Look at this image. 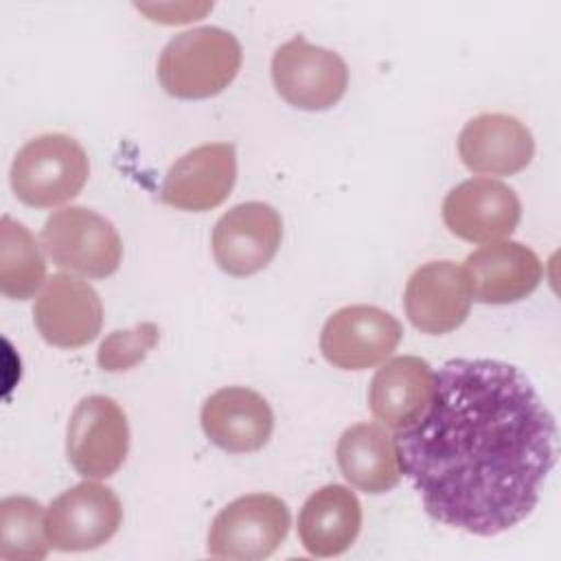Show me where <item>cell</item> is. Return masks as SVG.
Returning a JSON list of instances; mask_svg holds the SVG:
<instances>
[{"mask_svg":"<svg viewBox=\"0 0 561 561\" xmlns=\"http://www.w3.org/2000/svg\"><path fill=\"white\" fill-rule=\"evenodd\" d=\"M160 342V329L153 322H140L127 331H112L99 346L96 362L107 373H125L138 366Z\"/></svg>","mask_w":561,"mask_h":561,"instance_id":"obj_23","label":"cell"},{"mask_svg":"<svg viewBox=\"0 0 561 561\" xmlns=\"http://www.w3.org/2000/svg\"><path fill=\"white\" fill-rule=\"evenodd\" d=\"M436 392L434 368L416 355L388 359L370 379L368 408L388 430L414 425L432 405Z\"/></svg>","mask_w":561,"mask_h":561,"instance_id":"obj_18","label":"cell"},{"mask_svg":"<svg viewBox=\"0 0 561 561\" xmlns=\"http://www.w3.org/2000/svg\"><path fill=\"white\" fill-rule=\"evenodd\" d=\"M90 175L85 149L66 134L31 138L13 158L11 188L33 208H53L75 199Z\"/></svg>","mask_w":561,"mask_h":561,"instance_id":"obj_3","label":"cell"},{"mask_svg":"<svg viewBox=\"0 0 561 561\" xmlns=\"http://www.w3.org/2000/svg\"><path fill=\"white\" fill-rule=\"evenodd\" d=\"M272 81L283 101L298 110L322 112L340 103L348 88L346 61L302 35L280 44L272 57Z\"/></svg>","mask_w":561,"mask_h":561,"instance_id":"obj_6","label":"cell"},{"mask_svg":"<svg viewBox=\"0 0 561 561\" xmlns=\"http://www.w3.org/2000/svg\"><path fill=\"white\" fill-rule=\"evenodd\" d=\"M401 337L403 329L392 313L373 305H348L327 318L320 351L340 370H366L386 362Z\"/></svg>","mask_w":561,"mask_h":561,"instance_id":"obj_9","label":"cell"},{"mask_svg":"<svg viewBox=\"0 0 561 561\" xmlns=\"http://www.w3.org/2000/svg\"><path fill=\"white\" fill-rule=\"evenodd\" d=\"M283 239V219L265 202H243L224 213L210 237L213 259L230 276H252L276 256Z\"/></svg>","mask_w":561,"mask_h":561,"instance_id":"obj_10","label":"cell"},{"mask_svg":"<svg viewBox=\"0 0 561 561\" xmlns=\"http://www.w3.org/2000/svg\"><path fill=\"white\" fill-rule=\"evenodd\" d=\"M522 219L517 193L491 178H471L443 199V221L451 234L471 243L506 239Z\"/></svg>","mask_w":561,"mask_h":561,"instance_id":"obj_11","label":"cell"},{"mask_svg":"<svg viewBox=\"0 0 561 561\" xmlns=\"http://www.w3.org/2000/svg\"><path fill=\"white\" fill-rule=\"evenodd\" d=\"M471 298L482 305H511L530 296L541 278L539 256L519 241H491L465 259Z\"/></svg>","mask_w":561,"mask_h":561,"instance_id":"obj_15","label":"cell"},{"mask_svg":"<svg viewBox=\"0 0 561 561\" xmlns=\"http://www.w3.org/2000/svg\"><path fill=\"white\" fill-rule=\"evenodd\" d=\"M291 526L287 504L272 493H250L224 506L206 537V550L217 559H267L285 541Z\"/></svg>","mask_w":561,"mask_h":561,"instance_id":"obj_5","label":"cell"},{"mask_svg":"<svg viewBox=\"0 0 561 561\" xmlns=\"http://www.w3.org/2000/svg\"><path fill=\"white\" fill-rule=\"evenodd\" d=\"M33 320L50 346L81 348L101 333L103 305L90 283L70 274H55L35 300Z\"/></svg>","mask_w":561,"mask_h":561,"instance_id":"obj_13","label":"cell"},{"mask_svg":"<svg viewBox=\"0 0 561 561\" xmlns=\"http://www.w3.org/2000/svg\"><path fill=\"white\" fill-rule=\"evenodd\" d=\"M129 451V425L123 408L103 394L83 397L66 432V456L83 478L114 476Z\"/></svg>","mask_w":561,"mask_h":561,"instance_id":"obj_7","label":"cell"},{"mask_svg":"<svg viewBox=\"0 0 561 561\" xmlns=\"http://www.w3.org/2000/svg\"><path fill=\"white\" fill-rule=\"evenodd\" d=\"M362 530V504L344 484L313 491L298 513V537L313 557L346 552Z\"/></svg>","mask_w":561,"mask_h":561,"instance_id":"obj_19","label":"cell"},{"mask_svg":"<svg viewBox=\"0 0 561 561\" xmlns=\"http://www.w3.org/2000/svg\"><path fill=\"white\" fill-rule=\"evenodd\" d=\"M206 438L228 454H252L267 445L274 432L270 403L250 388L228 386L213 392L199 412Z\"/></svg>","mask_w":561,"mask_h":561,"instance_id":"obj_16","label":"cell"},{"mask_svg":"<svg viewBox=\"0 0 561 561\" xmlns=\"http://www.w3.org/2000/svg\"><path fill=\"white\" fill-rule=\"evenodd\" d=\"M44 506L26 495L0 502V557L7 561H39L48 554Z\"/></svg>","mask_w":561,"mask_h":561,"instance_id":"obj_22","label":"cell"},{"mask_svg":"<svg viewBox=\"0 0 561 561\" xmlns=\"http://www.w3.org/2000/svg\"><path fill=\"white\" fill-rule=\"evenodd\" d=\"M39 239L57 267L83 278L112 276L123 261V241L114 224L85 206L55 210Z\"/></svg>","mask_w":561,"mask_h":561,"instance_id":"obj_4","label":"cell"},{"mask_svg":"<svg viewBox=\"0 0 561 561\" xmlns=\"http://www.w3.org/2000/svg\"><path fill=\"white\" fill-rule=\"evenodd\" d=\"M335 458L346 482L364 493H388L401 480L394 436L377 423L346 427L337 438Z\"/></svg>","mask_w":561,"mask_h":561,"instance_id":"obj_20","label":"cell"},{"mask_svg":"<svg viewBox=\"0 0 561 561\" xmlns=\"http://www.w3.org/2000/svg\"><path fill=\"white\" fill-rule=\"evenodd\" d=\"M46 283V261L33 232L11 219L0 221V291L13 300L33 298Z\"/></svg>","mask_w":561,"mask_h":561,"instance_id":"obj_21","label":"cell"},{"mask_svg":"<svg viewBox=\"0 0 561 561\" xmlns=\"http://www.w3.org/2000/svg\"><path fill=\"white\" fill-rule=\"evenodd\" d=\"M471 289L460 265L430 261L408 280L403 309L414 329L427 335L456 331L471 311Z\"/></svg>","mask_w":561,"mask_h":561,"instance_id":"obj_14","label":"cell"},{"mask_svg":"<svg viewBox=\"0 0 561 561\" xmlns=\"http://www.w3.org/2000/svg\"><path fill=\"white\" fill-rule=\"evenodd\" d=\"M123 524V504L114 489L79 482L46 508V537L59 552H85L107 543Z\"/></svg>","mask_w":561,"mask_h":561,"instance_id":"obj_8","label":"cell"},{"mask_svg":"<svg viewBox=\"0 0 561 561\" xmlns=\"http://www.w3.org/2000/svg\"><path fill=\"white\" fill-rule=\"evenodd\" d=\"M394 445L432 519L493 537L535 511L557 462V423L517 366L454 357L436 373L430 410Z\"/></svg>","mask_w":561,"mask_h":561,"instance_id":"obj_1","label":"cell"},{"mask_svg":"<svg viewBox=\"0 0 561 561\" xmlns=\"http://www.w3.org/2000/svg\"><path fill=\"white\" fill-rule=\"evenodd\" d=\"M237 182V149L232 142H208L178 158L160 186L162 204L206 213L221 206Z\"/></svg>","mask_w":561,"mask_h":561,"instance_id":"obj_12","label":"cell"},{"mask_svg":"<svg viewBox=\"0 0 561 561\" xmlns=\"http://www.w3.org/2000/svg\"><path fill=\"white\" fill-rule=\"evenodd\" d=\"M462 164L478 175H515L535 156L530 129L508 114H480L471 118L458 136Z\"/></svg>","mask_w":561,"mask_h":561,"instance_id":"obj_17","label":"cell"},{"mask_svg":"<svg viewBox=\"0 0 561 561\" xmlns=\"http://www.w3.org/2000/svg\"><path fill=\"white\" fill-rule=\"evenodd\" d=\"M241 61V44L232 33L199 26L167 42L158 57V81L175 99H210L234 81Z\"/></svg>","mask_w":561,"mask_h":561,"instance_id":"obj_2","label":"cell"}]
</instances>
